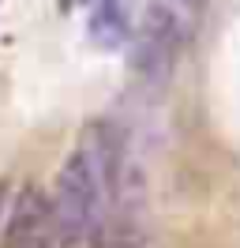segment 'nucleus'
Instances as JSON below:
<instances>
[{"instance_id": "nucleus-1", "label": "nucleus", "mask_w": 240, "mask_h": 248, "mask_svg": "<svg viewBox=\"0 0 240 248\" xmlns=\"http://www.w3.org/2000/svg\"><path fill=\"white\" fill-rule=\"evenodd\" d=\"M117 124H94L87 136L75 143V151L64 158V166L53 177V215L64 248H87L90 233L102 218L105 203V181H109V155L117 143Z\"/></svg>"}, {"instance_id": "nucleus-2", "label": "nucleus", "mask_w": 240, "mask_h": 248, "mask_svg": "<svg viewBox=\"0 0 240 248\" xmlns=\"http://www.w3.org/2000/svg\"><path fill=\"white\" fill-rule=\"evenodd\" d=\"M87 248H147V177L124 128L117 132L113 155H109L102 218L90 233Z\"/></svg>"}, {"instance_id": "nucleus-3", "label": "nucleus", "mask_w": 240, "mask_h": 248, "mask_svg": "<svg viewBox=\"0 0 240 248\" xmlns=\"http://www.w3.org/2000/svg\"><path fill=\"white\" fill-rule=\"evenodd\" d=\"M180 53V19L173 4L150 0L132 31V68L147 83H165Z\"/></svg>"}, {"instance_id": "nucleus-4", "label": "nucleus", "mask_w": 240, "mask_h": 248, "mask_svg": "<svg viewBox=\"0 0 240 248\" xmlns=\"http://www.w3.org/2000/svg\"><path fill=\"white\" fill-rule=\"evenodd\" d=\"M0 248H64L60 230H57V215H53V200H49L45 188L27 185L12 200Z\"/></svg>"}, {"instance_id": "nucleus-5", "label": "nucleus", "mask_w": 240, "mask_h": 248, "mask_svg": "<svg viewBox=\"0 0 240 248\" xmlns=\"http://www.w3.org/2000/svg\"><path fill=\"white\" fill-rule=\"evenodd\" d=\"M135 12L132 0H98L90 8V38L102 49H117L120 42H132Z\"/></svg>"}, {"instance_id": "nucleus-6", "label": "nucleus", "mask_w": 240, "mask_h": 248, "mask_svg": "<svg viewBox=\"0 0 240 248\" xmlns=\"http://www.w3.org/2000/svg\"><path fill=\"white\" fill-rule=\"evenodd\" d=\"M8 211H12V196H8V185H0V237H4V222H8Z\"/></svg>"}, {"instance_id": "nucleus-7", "label": "nucleus", "mask_w": 240, "mask_h": 248, "mask_svg": "<svg viewBox=\"0 0 240 248\" xmlns=\"http://www.w3.org/2000/svg\"><path fill=\"white\" fill-rule=\"evenodd\" d=\"M173 4H180V8H192V12H199L207 0H173Z\"/></svg>"}, {"instance_id": "nucleus-8", "label": "nucleus", "mask_w": 240, "mask_h": 248, "mask_svg": "<svg viewBox=\"0 0 240 248\" xmlns=\"http://www.w3.org/2000/svg\"><path fill=\"white\" fill-rule=\"evenodd\" d=\"M60 4H64V8H79V4H87V8H94L98 0H60Z\"/></svg>"}]
</instances>
